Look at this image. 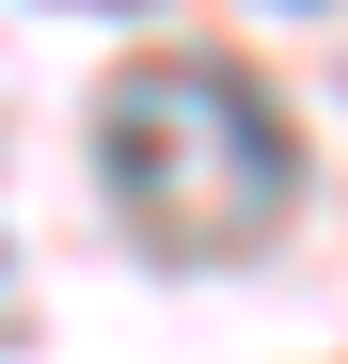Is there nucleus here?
Segmentation results:
<instances>
[{
  "label": "nucleus",
  "instance_id": "nucleus-1",
  "mask_svg": "<svg viewBox=\"0 0 348 364\" xmlns=\"http://www.w3.org/2000/svg\"><path fill=\"white\" fill-rule=\"evenodd\" d=\"M95 174H111V222L174 269L254 254L301 206V143H285V111L238 64H127L95 95Z\"/></svg>",
  "mask_w": 348,
  "mask_h": 364
},
{
  "label": "nucleus",
  "instance_id": "nucleus-2",
  "mask_svg": "<svg viewBox=\"0 0 348 364\" xmlns=\"http://www.w3.org/2000/svg\"><path fill=\"white\" fill-rule=\"evenodd\" d=\"M285 16H332V0H285Z\"/></svg>",
  "mask_w": 348,
  "mask_h": 364
},
{
  "label": "nucleus",
  "instance_id": "nucleus-3",
  "mask_svg": "<svg viewBox=\"0 0 348 364\" xmlns=\"http://www.w3.org/2000/svg\"><path fill=\"white\" fill-rule=\"evenodd\" d=\"M80 16H111V0H80Z\"/></svg>",
  "mask_w": 348,
  "mask_h": 364
}]
</instances>
